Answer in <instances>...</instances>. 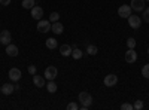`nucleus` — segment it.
<instances>
[{"instance_id": "nucleus-7", "label": "nucleus", "mask_w": 149, "mask_h": 110, "mask_svg": "<svg viewBox=\"0 0 149 110\" xmlns=\"http://www.w3.org/2000/svg\"><path fill=\"white\" fill-rule=\"evenodd\" d=\"M130 6L134 12H142L145 9V0H131Z\"/></svg>"}, {"instance_id": "nucleus-14", "label": "nucleus", "mask_w": 149, "mask_h": 110, "mask_svg": "<svg viewBox=\"0 0 149 110\" xmlns=\"http://www.w3.org/2000/svg\"><path fill=\"white\" fill-rule=\"evenodd\" d=\"M33 83L37 88H43L45 86V76H39V75H33Z\"/></svg>"}, {"instance_id": "nucleus-24", "label": "nucleus", "mask_w": 149, "mask_h": 110, "mask_svg": "<svg viewBox=\"0 0 149 110\" xmlns=\"http://www.w3.org/2000/svg\"><path fill=\"white\" fill-rule=\"evenodd\" d=\"M58 19H60V14H58V12H52V14L49 15V21H51V22H57Z\"/></svg>"}, {"instance_id": "nucleus-19", "label": "nucleus", "mask_w": 149, "mask_h": 110, "mask_svg": "<svg viewBox=\"0 0 149 110\" xmlns=\"http://www.w3.org/2000/svg\"><path fill=\"white\" fill-rule=\"evenodd\" d=\"M22 8L24 9H31L34 5H36V2H34V0H22Z\"/></svg>"}, {"instance_id": "nucleus-12", "label": "nucleus", "mask_w": 149, "mask_h": 110, "mask_svg": "<svg viewBox=\"0 0 149 110\" xmlns=\"http://www.w3.org/2000/svg\"><path fill=\"white\" fill-rule=\"evenodd\" d=\"M15 89H17L15 85H12V83H5L3 86L0 88V92H3V95H10Z\"/></svg>"}, {"instance_id": "nucleus-2", "label": "nucleus", "mask_w": 149, "mask_h": 110, "mask_svg": "<svg viewBox=\"0 0 149 110\" xmlns=\"http://www.w3.org/2000/svg\"><path fill=\"white\" fill-rule=\"evenodd\" d=\"M51 21L49 19H39V22H37V30H39L40 33H48L49 30H51Z\"/></svg>"}, {"instance_id": "nucleus-8", "label": "nucleus", "mask_w": 149, "mask_h": 110, "mask_svg": "<svg viewBox=\"0 0 149 110\" xmlns=\"http://www.w3.org/2000/svg\"><path fill=\"white\" fill-rule=\"evenodd\" d=\"M125 61L128 64H134L136 61H137V52H136L134 49H128L125 52Z\"/></svg>"}, {"instance_id": "nucleus-33", "label": "nucleus", "mask_w": 149, "mask_h": 110, "mask_svg": "<svg viewBox=\"0 0 149 110\" xmlns=\"http://www.w3.org/2000/svg\"><path fill=\"white\" fill-rule=\"evenodd\" d=\"M0 6H2V3H0Z\"/></svg>"}, {"instance_id": "nucleus-16", "label": "nucleus", "mask_w": 149, "mask_h": 110, "mask_svg": "<svg viewBox=\"0 0 149 110\" xmlns=\"http://www.w3.org/2000/svg\"><path fill=\"white\" fill-rule=\"evenodd\" d=\"M72 46L70 45H63V46H60V52H61V55L63 57H69V55H72Z\"/></svg>"}, {"instance_id": "nucleus-3", "label": "nucleus", "mask_w": 149, "mask_h": 110, "mask_svg": "<svg viewBox=\"0 0 149 110\" xmlns=\"http://www.w3.org/2000/svg\"><path fill=\"white\" fill-rule=\"evenodd\" d=\"M128 26L131 27V28H140V26H142V19H140V17H137V15H130L128 18Z\"/></svg>"}, {"instance_id": "nucleus-18", "label": "nucleus", "mask_w": 149, "mask_h": 110, "mask_svg": "<svg viewBox=\"0 0 149 110\" xmlns=\"http://www.w3.org/2000/svg\"><path fill=\"white\" fill-rule=\"evenodd\" d=\"M57 83L54 82V80H49L48 82V85H46V89H48V92H51V94H54V92H57Z\"/></svg>"}, {"instance_id": "nucleus-27", "label": "nucleus", "mask_w": 149, "mask_h": 110, "mask_svg": "<svg viewBox=\"0 0 149 110\" xmlns=\"http://www.w3.org/2000/svg\"><path fill=\"white\" fill-rule=\"evenodd\" d=\"M143 19H145V22H149V8L143 9Z\"/></svg>"}, {"instance_id": "nucleus-13", "label": "nucleus", "mask_w": 149, "mask_h": 110, "mask_svg": "<svg viewBox=\"0 0 149 110\" xmlns=\"http://www.w3.org/2000/svg\"><path fill=\"white\" fill-rule=\"evenodd\" d=\"M51 31L54 33V34H63V31H64V27H63V24L61 22H52V26H51Z\"/></svg>"}, {"instance_id": "nucleus-31", "label": "nucleus", "mask_w": 149, "mask_h": 110, "mask_svg": "<svg viewBox=\"0 0 149 110\" xmlns=\"http://www.w3.org/2000/svg\"><path fill=\"white\" fill-rule=\"evenodd\" d=\"M145 2H149V0H145Z\"/></svg>"}, {"instance_id": "nucleus-25", "label": "nucleus", "mask_w": 149, "mask_h": 110, "mask_svg": "<svg viewBox=\"0 0 149 110\" xmlns=\"http://www.w3.org/2000/svg\"><path fill=\"white\" fill-rule=\"evenodd\" d=\"M127 46H128V49H134V48H136V40L133 37L127 39Z\"/></svg>"}, {"instance_id": "nucleus-11", "label": "nucleus", "mask_w": 149, "mask_h": 110, "mask_svg": "<svg viewBox=\"0 0 149 110\" xmlns=\"http://www.w3.org/2000/svg\"><path fill=\"white\" fill-rule=\"evenodd\" d=\"M9 79L12 82H18L21 79V70L19 68H10L9 70Z\"/></svg>"}, {"instance_id": "nucleus-9", "label": "nucleus", "mask_w": 149, "mask_h": 110, "mask_svg": "<svg viewBox=\"0 0 149 110\" xmlns=\"http://www.w3.org/2000/svg\"><path fill=\"white\" fill-rule=\"evenodd\" d=\"M30 10H31V17H33L34 19H37V21L42 19V17H43V9H42L40 6H33Z\"/></svg>"}, {"instance_id": "nucleus-1", "label": "nucleus", "mask_w": 149, "mask_h": 110, "mask_svg": "<svg viewBox=\"0 0 149 110\" xmlns=\"http://www.w3.org/2000/svg\"><path fill=\"white\" fill-rule=\"evenodd\" d=\"M78 100H79L81 104H82V110H86V109L93 104V97H91L90 92H81L79 97H78Z\"/></svg>"}, {"instance_id": "nucleus-17", "label": "nucleus", "mask_w": 149, "mask_h": 110, "mask_svg": "<svg viewBox=\"0 0 149 110\" xmlns=\"http://www.w3.org/2000/svg\"><path fill=\"white\" fill-rule=\"evenodd\" d=\"M57 46H58L57 39H54V37H49V39H46V48H49V49H55Z\"/></svg>"}, {"instance_id": "nucleus-10", "label": "nucleus", "mask_w": 149, "mask_h": 110, "mask_svg": "<svg viewBox=\"0 0 149 110\" xmlns=\"http://www.w3.org/2000/svg\"><path fill=\"white\" fill-rule=\"evenodd\" d=\"M116 83H118V76H115V75H107V76L104 77V85H106L107 88L115 86Z\"/></svg>"}, {"instance_id": "nucleus-30", "label": "nucleus", "mask_w": 149, "mask_h": 110, "mask_svg": "<svg viewBox=\"0 0 149 110\" xmlns=\"http://www.w3.org/2000/svg\"><path fill=\"white\" fill-rule=\"evenodd\" d=\"M0 3H2L3 6H8V5L10 3V0H0Z\"/></svg>"}, {"instance_id": "nucleus-5", "label": "nucleus", "mask_w": 149, "mask_h": 110, "mask_svg": "<svg viewBox=\"0 0 149 110\" xmlns=\"http://www.w3.org/2000/svg\"><path fill=\"white\" fill-rule=\"evenodd\" d=\"M131 6L130 5H122V6H119V9H118V15L121 17V18H128L130 15H131Z\"/></svg>"}, {"instance_id": "nucleus-21", "label": "nucleus", "mask_w": 149, "mask_h": 110, "mask_svg": "<svg viewBox=\"0 0 149 110\" xmlns=\"http://www.w3.org/2000/svg\"><path fill=\"white\" fill-rule=\"evenodd\" d=\"M97 52H98V49H97V46H95V45H88V48H86V54L95 55Z\"/></svg>"}, {"instance_id": "nucleus-6", "label": "nucleus", "mask_w": 149, "mask_h": 110, "mask_svg": "<svg viewBox=\"0 0 149 110\" xmlns=\"http://www.w3.org/2000/svg\"><path fill=\"white\" fill-rule=\"evenodd\" d=\"M10 40H12V36H10L9 30H3L2 33H0V43H2V45L8 46L10 43Z\"/></svg>"}, {"instance_id": "nucleus-29", "label": "nucleus", "mask_w": 149, "mask_h": 110, "mask_svg": "<svg viewBox=\"0 0 149 110\" xmlns=\"http://www.w3.org/2000/svg\"><path fill=\"white\" fill-rule=\"evenodd\" d=\"M29 73L33 76V75H36V66H29Z\"/></svg>"}, {"instance_id": "nucleus-22", "label": "nucleus", "mask_w": 149, "mask_h": 110, "mask_svg": "<svg viewBox=\"0 0 149 110\" xmlns=\"http://www.w3.org/2000/svg\"><path fill=\"white\" fill-rule=\"evenodd\" d=\"M133 109L134 110H142L143 109V101L142 100H136L134 104H133Z\"/></svg>"}, {"instance_id": "nucleus-4", "label": "nucleus", "mask_w": 149, "mask_h": 110, "mask_svg": "<svg viewBox=\"0 0 149 110\" xmlns=\"http://www.w3.org/2000/svg\"><path fill=\"white\" fill-rule=\"evenodd\" d=\"M57 75H58L57 67L49 66V67H46V68H45V77H46L48 80H54V79L57 77Z\"/></svg>"}, {"instance_id": "nucleus-20", "label": "nucleus", "mask_w": 149, "mask_h": 110, "mask_svg": "<svg viewBox=\"0 0 149 110\" xmlns=\"http://www.w3.org/2000/svg\"><path fill=\"white\" fill-rule=\"evenodd\" d=\"M82 55H84V52H82L81 49H78V48H74V49L72 51V57H73L74 59H81Z\"/></svg>"}, {"instance_id": "nucleus-26", "label": "nucleus", "mask_w": 149, "mask_h": 110, "mask_svg": "<svg viewBox=\"0 0 149 110\" xmlns=\"http://www.w3.org/2000/svg\"><path fill=\"white\" fill-rule=\"evenodd\" d=\"M121 109L122 110H134L133 109V104H130V103H122L121 104Z\"/></svg>"}, {"instance_id": "nucleus-32", "label": "nucleus", "mask_w": 149, "mask_h": 110, "mask_svg": "<svg viewBox=\"0 0 149 110\" xmlns=\"http://www.w3.org/2000/svg\"><path fill=\"white\" fill-rule=\"evenodd\" d=\"M148 54H149V49H148Z\"/></svg>"}, {"instance_id": "nucleus-15", "label": "nucleus", "mask_w": 149, "mask_h": 110, "mask_svg": "<svg viewBox=\"0 0 149 110\" xmlns=\"http://www.w3.org/2000/svg\"><path fill=\"white\" fill-rule=\"evenodd\" d=\"M6 54H8L9 57H17V55H18V48H17L15 45L9 43V45L6 46Z\"/></svg>"}, {"instance_id": "nucleus-23", "label": "nucleus", "mask_w": 149, "mask_h": 110, "mask_svg": "<svg viewBox=\"0 0 149 110\" xmlns=\"http://www.w3.org/2000/svg\"><path fill=\"white\" fill-rule=\"evenodd\" d=\"M142 76L146 77V79H149V64H145V66H143V68H142Z\"/></svg>"}, {"instance_id": "nucleus-28", "label": "nucleus", "mask_w": 149, "mask_h": 110, "mask_svg": "<svg viewBox=\"0 0 149 110\" xmlns=\"http://www.w3.org/2000/svg\"><path fill=\"white\" fill-rule=\"evenodd\" d=\"M78 109V104L76 103H69L67 104V110H76Z\"/></svg>"}]
</instances>
